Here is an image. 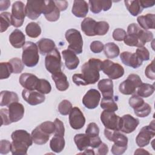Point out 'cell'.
Instances as JSON below:
<instances>
[{
	"mask_svg": "<svg viewBox=\"0 0 155 155\" xmlns=\"http://www.w3.org/2000/svg\"><path fill=\"white\" fill-rule=\"evenodd\" d=\"M102 61L96 58H91L85 62L81 67L82 73L74 74L72 76L73 82L78 86L94 84L100 78Z\"/></svg>",
	"mask_w": 155,
	"mask_h": 155,
	"instance_id": "obj_1",
	"label": "cell"
},
{
	"mask_svg": "<svg viewBox=\"0 0 155 155\" xmlns=\"http://www.w3.org/2000/svg\"><path fill=\"white\" fill-rule=\"evenodd\" d=\"M104 135L110 141L113 142L111 147V153L114 155H120L125 153L127 149L128 138L119 131L105 128Z\"/></svg>",
	"mask_w": 155,
	"mask_h": 155,
	"instance_id": "obj_2",
	"label": "cell"
},
{
	"mask_svg": "<svg viewBox=\"0 0 155 155\" xmlns=\"http://www.w3.org/2000/svg\"><path fill=\"white\" fill-rule=\"evenodd\" d=\"M38 47L36 44L27 41L22 47V61L28 67L36 66L39 59Z\"/></svg>",
	"mask_w": 155,
	"mask_h": 155,
	"instance_id": "obj_3",
	"label": "cell"
},
{
	"mask_svg": "<svg viewBox=\"0 0 155 155\" xmlns=\"http://www.w3.org/2000/svg\"><path fill=\"white\" fill-rule=\"evenodd\" d=\"M65 37L69 44L68 49L78 54L82 52L83 40L79 31L74 28L68 29L65 32Z\"/></svg>",
	"mask_w": 155,
	"mask_h": 155,
	"instance_id": "obj_4",
	"label": "cell"
},
{
	"mask_svg": "<svg viewBox=\"0 0 155 155\" xmlns=\"http://www.w3.org/2000/svg\"><path fill=\"white\" fill-rule=\"evenodd\" d=\"M142 30L137 24H130L127 27V33L123 40L124 43L131 47H144V44L140 40V33Z\"/></svg>",
	"mask_w": 155,
	"mask_h": 155,
	"instance_id": "obj_5",
	"label": "cell"
},
{
	"mask_svg": "<svg viewBox=\"0 0 155 155\" xmlns=\"http://www.w3.org/2000/svg\"><path fill=\"white\" fill-rule=\"evenodd\" d=\"M142 83V80L139 75L130 74L126 80L120 84L119 90L123 94L130 95L136 92L137 88Z\"/></svg>",
	"mask_w": 155,
	"mask_h": 155,
	"instance_id": "obj_6",
	"label": "cell"
},
{
	"mask_svg": "<svg viewBox=\"0 0 155 155\" xmlns=\"http://www.w3.org/2000/svg\"><path fill=\"white\" fill-rule=\"evenodd\" d=\"M45 67L51 74L61 71V56L57 48H55L51 53L47 54L45 58Z\"/></svg>",
	"mask_w": 155,
	"mask_h": 155,
	"instance_id": "obj_7",
	"label": "cell"
},
{
	"mask_svg": "<svg viewBox=\"0 0 155 155\" xmlns=\"http://www.w3.org/2000/svg\"><path fill=\"white\" fill-rule=\"evenodd\" d=\"M101 70L110 79H119L124 74V68L121 65L114 63L109 59L104 60L102 62Z\"/></svg>",
	"mask_w": 155,
	"mask_h": 155,
	"instance_id": "obj_8",
	"label": "cell"
},
{
	"mask_svg": "<svg viewBox=\"0 0 155 155\" xmlns=\"http://www.w3.org/2000/svg\"><path fill=\"white\" fill-rule=\"evenodd\" d=\"M155 136L154 120L149 125L142 127L136 138V142L139 147H143L148 145L152 138Z\"/></svg>",
	"mask_w": 155,
	"mask_h": 155,
	"instance_id": "obj_9",
	"label": "cell"
},
{
	"mask_svg": "<svg viewBox=\"0 0 155 155\" xmlns=\"http://www.w3.org/2000/svg\"><path fill=\"white\" fill-rule=\"evenodd\" d=\"M25 16V6L24 4L22 1L15 2L12 8V25L16 28L21 27Z\"/></svg>",
	"mask_w": 155,
	"mask_h": 155,
	"instance_id": "obj_10",
	"label": "cell"
},
{
	"mask_svg": "<svg viewBox=\"0 0 155 155\" xmlns=\"http://www.w3.org/2000/svg\"><path fill=\"white\" fill-rule=\"evenodd\" d=\"M45 1H27L25 5V13L27 18L31 20L38 19L42 13Z\"/></svg>",
	"mask_w": 155,
	"mask_h": 155,
	"instance_id": "obj_11",
	"label": "cell"
},
{
	"mask_svg": "<svg viewBox=\"0 0 155 155\" xmlns=\"http://www.w3.org/2000/svg\"><path fill=\"white\" fill-rule=\"evenodd\" d=\"M101 120L106 128L119 131L120 117L116 115L114 111L104 110L101 114Z\"/></svg>",
	"mask_w": 155,
	"mask_h": 155,
	"instance_id": "obj_12",
	"label": "cell"
},
{
	"mask_svg": "<svg viewBox=\"0 0 155 155\" xmlns=\"http://www.w3.org/2000/svg\"><path fill=\"white\" fill-rule=\"evenodd\" d=\"M139 124V120L131 115L127 114L120 117L119 131L129 134L133 132Z\"/></svg>",
	"mask_w": 155,
	"mask_h": 155,
	"instance_id": "obj_13",
	"label": "cell"
},
{
	"mask_svg": "<svg viewBox=\"0 0 155 155\" xmlns=\"http://www.w3.org/2000/svg\"><path fill=\"white\" fill-rule=\"evenodd\" d=\"M69 123L71 127L74 130L82 128L85 123V118L81 110L74 107L69 114Z\"/></svg>",
	"mask_w": 155,
	"mask_h": 155,
	"instance_id": "obj_14",
	"label": "cell"
},
{
	"mask_svg": "<svg viewBox=\"0 0 155 155\" xmlns=\"http://www.w3.org/2000/svg\"><path fill=\"white\" fill-rule=\"evenodd\" d=\"M101 99V94L96 89L89 90L82 98V104L88 109L96 108Z\"/></svg>",
	"mask_w": 155,
	"mask_h": 155,
	"instance_id": "obj_15",
	"label": "cell"
},
{
	"mask_svg": "<svg viewBox=\"0 0 155 155\" xmlns=\"http://www.w3.org/2000/svg\"><path fill=\"white\" fill-rule=\"evenodd\" d=\"M22 96L24 100L31 105L40 104L45 100V97L44 94L35 90L24 89L22 91Z\"/></svg>",
	"mask_w": 155,
	"mask_h": 155,
	"instance_id": "obj_16",
	"label": "cell"
},
{
	"mask_svg": "<svg viewBox=\"0 0 155 155\" xmlns=\"http://www.w3.org/2000/svg\"><path fill=\"white\" fill-rule=\"evenodd\" d=\"M42 13L47 21L54 22L60 17V10L56 5L54 1H45V4Z\"/></svg>",
	"mask_w": 155,
	"mask_h": 155,
	"instance_id": "obj_17",
	"label": "cell"
},
{
	"mask_svg": "<svg viewBox=\"0 0 155 155\" xmlns=\"http://www.w3.org/2000/svg\"><path fill=\"white\" fill-rule=\"evenodd\" d=\"M120 58L124 64L133 68H137L142 65V61L136 53L124 51L120 53Z\"/></svg>",
	"mask_w": 155,
	"mask_h": 155,
	"instance_id": "obj_18",
	"label": "cell"
},
{
	"mask_svg": "<svg viewBox=\"0 0 155 155\" xmlns=\"http://www.w3.org/2000/svg\"><path fill=\"white\" fill-rule=\"evenodd\" d=\"M38 78L31 73H22L21 74L19 82L20 84L26 90H35L36 89L38 82Z\"/></svg>",
	"mask_w": 155,
	"mask_h": 155,
	"instance_id": "obj_19",
	"label": "cell"
},
{
	"mask_svg": "<svg viewBox=\"0 0 155 155\" xmlns=\"http://www.w3.org/2000/svg\"><path fill=\"white\" fill-rule=\"evenodd\" d=\"M8 108L9 117L12 123L16 122L23 117L24 107L22 104L18 102H13L8 106Z\"/></svg>",
	"mask_w": 155,
	"mask_h": 155,
	"instance_id": "obj_20",
	"label": "cell"
},
{
	"mask_svg": "<svg viewBox=\"0 0 155 155\" xmlns=\"http://www.w3.org/2000/svg\"><path fill=\"white\" fill-rule=\"evenodd\" d=\"M62 57L65 61L66 67L69 70L76 69L79 64V59L73 51L67 49L62 51Z\"/></svg>",
	"mask_w": 155,
	"mask_h": 155,
	"instance_id": "obj_21",
	"label": "cell"
},
{
	"mask_svg": "<svg viewBox=\"0 0 155 155\" xmlns=\"http://www.w3.org/2000/svg\"><path fill=\"white\" fill-rule=\"evenodd\" d=\"M88 4L91 12L97 14L102 10L108 11L111 7L112 1L110 0H90Z\"/></svg>",
	"mask_w": 155,
	"mask_h": 155,
	"instance_id": "obj_22",
	"label": "cell"
},
{
	"mask_svg": "<svg viewBox=\"0 0 155 155\" xmlns=\"http://www.w3.org/2000/svg\"><path fill=\"white\" fill-rule=\"evenodd\" d=\"M99 90L102 92L103 97H113V82L110 79H103L97 84Z\"/></svg>",
	"mask_w": 155,
	"mask_h": 155,
	"instance_id": "obj_23",
	"label": "cell"
},
{
	"mask_svg": "<svg viewBox=\"0 0 155 155\" xmlns=\"http://www.w3.org/2000/svg\"><path fill=\"white\" fill-rule=\"evenodd\" d=\"M71 12L78 18H84L88 12V4L84 0H75L73 2Z\"/></svg>",
	"mask_w": 155,
	"mask_h": 155,
	"instance_id": "obj_24",
	"label": "cell"
},
{
	"mask_svg": "<svg viewBox=\"0 0 155 155\" xmlns=\"http://www.w3.org/2000/svg\"><path fill=\"white\" fill-rule=\"evenodd\" d=\"M9 41L13 47L19 48L23 47L25 44V37L22 31L15 29L9 36Z\"/></svg>",
	"mask_w": 155,
	"mask_h": 155,
	"instance_id": "obj_25",
	"label": "cell"
},
{
	"mask_svg": "<svg viewBox=\"0 0 155 155\" xmlns=\"http://www.w3.org/2000/svg\"><path fill=\"white\" fill-rule=\"evenodd\" d=\"M52 79L54 81L56 88L61 91L67 90L69 87V82L66 75L62 71H59L51 74Z\"/></svg>",
	"mask_w": 155,
	"mask_h": 155,
	"instance_id": "obj_26",
	"label": "cell"
},
{
	"mask_svg": "<svg viewBox=\"0 0 155 155\" xmlns=\"http://www.w3.org/2000/svg\"><path fill=\"white\" fill-rule=\"evenodd\" d=\"M11 137L13 140L22 142L28 147H30L33 142L30 134L24 130H15L12 133Z\"/></svg>",
	"mask_w": 155,
	"mask_h": 155,
	"instance_id": "obj_27",
	"label": "cell"
},
{
	"mask_svg": "<svg viewBox=\"0 0 155 155\" xmlns=\"http://www.w3.org/2000/svg\"><path fill=\"white\" fill-rule=\"evenodd\" d=\"M137 22L140 27L143 30H148V29H154L155 24V15L148 13L145 15H141L137 18Z\"/></svg>",
	"mask_w": 155,
	"mask_h": 155,
	"instance_id": "obj_28",
	"label": "cell"
},
{
	"mask_svg": "<svg viewBox=\"0 0 155 155\" xmlns=\"http://www.w3.org/2000/svg\"><path fill=\"white\" fill-rule=\"evenodd\" d=\"M31 136L33 142L38 145H44L46 143L50 138V134L42 130L39 125L32 131Z\"/></svg>",
	"mask_w": 155,
	"mask_h": 155,
	"instance_id": "obj_29",
	"label": "cell"
},
{
	"mask_svg": "<svg viewBox=\"0 0 155 155\" xmlns=\"http://www.w3.org/2000/svg\"><path fill=\"white\" fill-rule=\"evenodd\" d=\"M96 21L90 18H85L81 22V30L85 35L88 36H96Z\"/></svg>",
	"mask_w": 155,
	"mask_h": 155,
	"instance_id": "obj_30",
	"label": "cell"
},
{
	"mask_svg": "<svg viewBox=\"0 0 155 155\" xmlns=\"http://www.w3.org/2000/svg\"><path fill=\"white\" fill-rule=\"evenodd\" d=\"M36 45L41 54H48L55 48L54 42L48 38L41 39L36 42Z\"/></svg>",
	"mask_w": 155,
	"mask_h": 155,
	"instance_id": "obj_31",
	"label": "cell"
},
{
	"mask_svg": "<svg viewBox=\"0 0 155 155\" xmlns=\"http://www.w3.org/2000/svg\"><path fill=\"white\" fill-rule=\"evenodd\" d=\"M19 98L18 94L13 92L7 90H4L1 92L0 95V105L8 106L10 104L18 102Z\"/></svg>",
	"mask_w": 155,
	"mask_h": 155,
	"instance_id": "obj_32",
	"label": "cell"
},
{
	"mask_svg": "<svg viewBox=\"0 0 155 155\" xmlns=\"http://www.w3.org/2000/svg\"><path fill=\"white\" fill-rule=\"evenodd\" d=\"M74 141L78 149L82 151L90 147V137L87 134H77L74 137Z\"/></svg>",
	"mask_w": 155,
	"mask_h": 155,
	"instance_id": "obj_33",
	"label": "cell"
},
{
	"mask_svg": "<svg viewBox=\"0 0 155 155\" xmlns=\"http://www.w3.org/2000/svg\"><path fill=\"white\" fill-rule=\"evenodd\" d=\"M65 143L64 136L54 134L50 142V147L53 151L58 153L63 150Z\"/></svg>",
	"mask_w": 155,
	"mask_h": 155,
	"instance_id": "obj_34",
	"label": "cell"
},
{
	"mask_svg": "<svg viewBox=\"0 0 155 155\" xmlns=\"http://www.w3.org/2000/svg\"><path fill=\"white\" fill-rule=\"evenodd\" d=\"M124 3L128 12L133 16H137L141 13L143 9L138 0H125Z\"/></svg>",
	"mask_w": 155,
	"mask_h": 155,
	"instance_id": "obj_35",
	"label": "cell"
},
{
	"mask_svg": "<svg viewBox=\"0 0 155 155\" xmlns=\"http://www.w3.org/2000/svg\"><path fill=\"white\" fill-rule=\"evenodd\" d=\"M105 55L107 58L113 59L117 57L120 53V50L117 45L114 42L107 43L104 47Z\"/></svg>",
	"mask_w": 155,
	"mask_h": 155,
	"instance_id": "obj_36",
	"label": "cell"
},
{
	"mask_svg": "<svg viewBox=\"0 0 155 155\" xmlns=\"http://www.w3.org/2000/svg\"><path fill=\"white\" fill-rule=\"evenodd\" d=\"M28 146L24 143L13 140L12 142L11 152L13 155H26Z\"/></svg>",
	"mask_w": 155,
	"mask_h": 155,
	"instance_id": "obj_37",
	"label": "cell"
},
{
	"mask_svg": "<svg viewBox=\"0 0 155 155\" xmlns=\"http://www.w3.org/2000/svg\"><path fill=\"white\" fill-rule=\"evenodd\" d=\"M137 94L140 97H148L152 95L154 91V87L153 85L142 83L136 90Z\"/></svg>",
	"mask_w": 155,
	"mask_h": 155,
	"instance_id": "obj_38",
	"label": "cell"
},
{
	"mask_svg": "<svg viewBox=\"0 0 155 155\" xmlns=\"http://www.w3.org/2000/svg\"><path fill=\"white\" fill-rule=\"evenodd\" d=\"M25 33L28 36L32 38H36L41 35V28L38 23L31 22L27 25L25 27Z\"/></svg>",
	"mask_w": 155,
	"mask_h": 155,
	"instance_id": "obj_39",
	"label": "cell"
},
{
	"mask_svg": "<svg viewBox=\"0 0 155 155\" xmlns=\"http://www.w3.org/2000/svg\"><path fill=\"white\" fill-rule=\"evenodd\" d=\"M0 31L2 33L7 30V28L12 25V14L9 12H5L0 14Z\"/></svg>",
	"mask_w": 155,
	"mask_h": 155,
	"instance_id": "obj_40",
	"label": "cell"
},
{
	"mask_svg": "<svg viewBox=\"0 0 155 155\" xmlns=\"http://www.w3.org/2000/svg\"><path fill=\"white\" fill-rule=\"evenodd\" d=\"M101 107L105 110H108L111 111H115L118 110L117 105L115 102L113 97L112 98L103 97L101 102Z\"/></svg>",
	"mask_w": 155,
	"mask_h": 155,
	"instance_id": "obj_41",
	"label": "cell"
},
{
	"mask_svg": "<svg viewBox=\"0 0 155 155\" xmlns=\"http://www.w3.org/2000/svg\"><path fill=\"white\" fill-rule=\"evenodd\" d=\"M134 114L137 116L140 117H145L151 113V107L148 104L144 102L140 107L134 109Z\"/></svg>",
	"mask_w": 155,
	"mask_h": 155,
	"instance_id": "obj_42",
	"label": "cell"
},
{
	"mask_svg": "<svg viewBox=\"0 0 155 155\" xmlns=\"http://www.w3.org/2000/svg\"><path fill=\"white\" fill-rule=\"evenodd\" d=\"M0 79H4L10 77L13 73L12 67L9 62L0 63Z\"/></svg>",
	"mask_w": 155,
	"mask_h": 155,
	"instance_id": "obj_43",
	"label": "cell"
},
{
	"mask_svg": "<svg viewBox=\"0 0 155 155\" xmlns=\"http://www.w3.org/2000/svg\"><path fill=\"white\" fill-rule=\"evenodd\" d=\"M36 90L44 94H48L51 90V86L47 80L39 79Z\"/></svg>",
	"mask_w": 155,
	"mask_h": 155,
	"instance_id": "obj_44",
	"label": "cell"
},
{
	"mask_svg": "<svg viewBox=\"0 0 155 155\" xmlns=\"http://www.w3.org/2000/svg\"><path fill=\"white\" fill-rule=\"evenodd\" d=\"M9 63L11 64L13 70V73L18 74L22 71L24 66V63L18 58H14L9 60Z\"/></svg>",
	"mask_w": 155,
	"mask_h": 155,
	"instance_id": "obj_45",
	"label": "cell"
},
{
	"mask_svg": "<svg viewBox=\"0 0 155 155\" xmlns=\"http://www.w3.org/2000/svg\"><path fill=\"white\" fill-rule=\"evenodd\" d=\"M72 108L71 103L66 99L62 101L58 105V111L59 113L63 116L69 114Z\"/></svg>",
	"mask_w": 155,
	"mask_h": 155,
	"instance_id": "obj_46",
	"label": "cell"
},
{
	"mask_svg": "<svg viewBox=\"0 0 155 155\" xmlns=\"http://www.w3.org/2000/svg\"><path fill=\"white\" fill-rule=\"evenodd\" d=\"M109 24L105 21H99L96 22V35L103 36L107 34L109 30Z\"/></svg>",
	"mask_w": 155,
	"mask_h": 155,
	"instance_id": "obj_47",
	"label": "cell"
},
{
	"mask_svg": "<svg viewBox=\"0 0 155 155\" xmlns=\"http://www.w3.org/2000/svg\"><path fill=\"white\" fill-rule=\"evenodd\" d=\"M39 128L43 130L44 132L48 134H51L54 133L55 131V125L54 122L51 121H45L42 122L39 125Z\"/></svg>",
	"mask_w": 155,
	"mask_h": 155,
	"instance_id": "obj_48",
	"label": "cell"
},
{
	"mask_svg": "<svg viewBox=\"0 0 155 155\" xmlns=\"http://www.w3.org/2000/svg\"><path fill=\"white\" fill-rule=\"evenodd\" d=\"M85 134L88 135L90 137H94L99 136V128L97 125L94 122L90 123L86 128Z\"/></svg>",
	"mask_w": 155,
	"mask_h": 155,
	"instance_id": "obj_49",
	"label": "cell"
},
{
	"mask_svg": "<svg viewBox=\"0 0 155 155\" xmlns=\"http://www.w3.org/2000/svg\"><path fill=\"white\" fill-rule=\"evenodd\" d=\"M143 99L142 98V97H140L137 94H133L128 101L129 105L131 108L133 109H135L140 105H142L144 103Z\"/></svg>",
	"mask_w": 155,
	"mask_h": 155,
	"instance_id": "obj_50",
	"label": "cell"
},
{
	"mask_svg": "<svg viewBox=\"0 0 155 155\" xmlns=\"http://www.w3.org/2000/svg\"><path fill=\"white\" fill-rule=\"evenodd\" d=\"M136 54L142 61H148L150 59L149 51L145 47H139L136 51Z\"/></svg>",
	"mask_w": 155,
	"mask_h": 155,
	"instance_id": "obj_51",
	"label": "cell"
},
{
	"mask_svg": "<svg viewBox=\"0 0 155 155\" xmlns=\"http://www.w3.org/2000/svg\"><path fill=\"white\" fill-rule=\"evenodd\" d=\"M54 123L55 125V131L54 133V134L64 136L65 133V128L63 122L58 118H56Z\"/></svg>",
	"mask_w": 155,
	"mask_h": 155,
	"instance_id": "obj_52",
	"label": "cell"
},
{
	"mask_svg": "<svg viewBox=\"0 0 155 155\" xmlns=\"http://www.w3.org/2000/svg\"><path fill=\"white\" fill-rule=\"evenodd\" d=\"M0 114L1 117V125H8L12 123L8 109L1 108L0 110Z\"/></svg>",
	"mask_w": 155,
	"mask_h": 155,
	"instance_id": "obj_53",
	"label": "cell"
},
{
	"mask_svg": "<svg viewBox=\"0 0 155 155\" xmlns=\"http://www.w3.org/2000/svg\"><path fill=\"white\" fill-rule=\"evenodd\" d=\"M12 143L7 140H1L0 142V153L6 154L11 151Z\"/></svg>",
	"mask_w": 155,
	"mask_h": 155,
	"instance_id": "obj_54",
	"label": "cell"
},
{
	"mask_svg": "<svg viewBox=\"0 0 155 155\" xmlns=\"http://www.w3.org/2000/svg\"><path fill=\"white\" fill-rule=\"evenodd\" d=\"M90 50L94 53H99L103 50L104 45L103 43L99 41H94L90 44Z\"/></svg>",
	"mask_w": 155,
	"mask_h": 155,
	"instance_id": "obj_55",
	"label": "cell"
},
{
	"mask_svg": "<svg viewBox=\"0 0 155 155\" xmlns=\"http://www.w3.org/2000/svg\"><path fill=\"white\" fill-rule=\"evenodd\" d=\"M127 35L126 31L122 28H116L113 32V38L117 41H122Z\"/></svg>",
	"mask_w": 155,
	"mask_h": 155,
	"instance_id": "obj_56",
	"label": "cell"
},
{
	"mask_svg": "<svg viewBox=\"0 0 155 155\" xmlns=\"http://www.w3.org/2000/svg\"><path fill=\"white\" fill-rule=\"evenodd\" d=\"M145 76L150 79L154 80L155 74H154V60L153 59L151 62L146 67L145 70Z\"/></svg>",
	"mask_w": 155,
	"mask_h": 155,
	"instance_id": "obj_57",
	"label": "cell"
},
{
	"mask_svg": "<svg viewBox=\"0 0 155 155\" xmlns=\"http://www.w3.org/2000/svg\"><path fill=\"white\" fill-rule=\"evenodd\" d=\"M102 140L99 136L90 137V147L93 148H97L102 143Z\"/></svg>",
	"mask_w": 155,
	"mask_h": 155,
	"instance_id": "obj_58",
	"label": "cell"
},
{
	"mask_svg": "<svg viewBox=\"0 0 155 155\" xmlns=\"http://www.w3.org/2000/svg\"><path fill=\"white\" fill-rule=\"evenodd\" d=\"M56 5L59 8L60 12L65 11L68 7V2L67 1H54Z\"/></svg>",
	"mask_w": 155,
	"mask_h": 155,
	"instance_id": "obj_59",
	"label": "cell"
},
{
	"mask_svg": "<svg viewBox=\"0 0 155 155\" xmlns=\"http://www.w3.org/2000/svg\"><path fill=\"white\" fill-rule=\"evenodd\" d=\"M97 148V154H99V155H105V154H107L108 152V146L103 142H102L101 144Z\"/></svg>",
	"mask_w": 155,
	"mask_h": 155,
	"instance_id": "obj_60",
	"label": "cell"
},
{
	"mask_svg": "<svg viewBox=\"0 0 155 155\" xmlns=\"http://www.w3.org/2000/svg\"><path fill=\"white\" fill-rule=\"evenodd\" d=\"M139 2L142 6V7L143 8H148V7H151L154 6L155 2L154 1H142V0H140Z\"/></svg>",
	"mask_w": 155,
	"mask_h": 155,
	"instance_id": "obj_61",
	"label": "cell"
},
{
	"mask_svg": "<svg viewBox=\"0 0 155 155\" xmlns=\"http://www.w3.org/2000/svg\"><path fill=\"white\" fill-rule=\"evenodd\" d=\"M10 5V1L8 0L0 1V10L3 11L7 10Z\"/></svg>",
	"mask_w": 155,
	"mask_h": 155,
	"instance_id": "obj_62",
	"label": "cell"
},
{
	"mask_svg": "<svg viewBox=\"0 0 155 155\" xmlns=\"http://www.w3.org/2000/svg\"><path fill=\"white\" fill-rule=\"evenodd\" d=\"M149 154L150 153L145 151L144 149L139 148V149H137L136 150V151L134 152V154Z\"/></svg>",
	"mask_w": 155,
	"mask_h": 155,
	"instance_id": "obj_63",
	"label": "cell"
},
{
	"mask_svg": "<svg viewBox=\"0 0 155 155\" xmlns=\"http://www.w3.org/2000/svg\"><path fill=\"white\" fill-rule=\"evenodd\" d=\"M82 154H94V152L93 151V150H91V149H85L84 150V153H82Z\"/></svg>",
	"mask_w": 155,
	"mask_h": 155,
	"instance_id": "obj_64",
	"label": "cell"
}]
</instances>
